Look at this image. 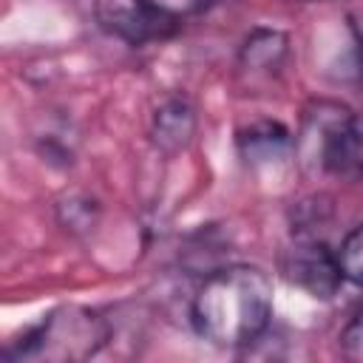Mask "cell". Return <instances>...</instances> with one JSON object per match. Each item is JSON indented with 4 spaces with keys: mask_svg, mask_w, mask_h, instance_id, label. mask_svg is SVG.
<instances>
[{
    "mask_svg": "<svg viewBox=\"0 0 363 363\" xmlns=\"http://www.w3.org/2000/svg\"><path fill=\"white\" fill-rule=\"evenodd\" d=\"M272 318V281L261 267L230 264L210 272L193 295V329L221 349L255 343Z\"/></svg>",
    "mask_w": 363,
    "mask_h": 363,
    "instance_id": "6da1fadb",
    "label": "cell"
},
{
    "mask_svg": "<svg viewBox=\"0 0 363 363\" xmlns=\"http://www.w3.org/2000/svg\"><path fill=\"white\" fill-rule=\"evenodd\" d=\"M238 153L250 167H267L286 159L295 147L292 133L281 122H252L250 128L238 130Z\"/></svg>",
    "mask_w": 363,
    "mask_h": 363,
    "instance_id": "52a82bcc",
    "label": "cell"
},
{
    "mask_svg": "<svg viewBox=\"0 0 363 363\" xmlns=\"http://www.w3.org/2000/svg\"><path fill=\"white\" fill-rule=\"evenodd\" d=\"M335 252H337V264H340L343 281H352V284L363 286V221L354 224L343 235V241H340V247Z\"/></svg>",
    "mask_w": 363,
    "mask_h": 363,
    "instance_id": "30bf717a",
    "label": "cell"
},
{
    "mask_svg": "<svg viewBox=\"0 0 363 363\" xmlns=\"http://www.w3.org/2000/svg\"><path fill=\"white\" fill-rule=\"evenodd\" d=\"M196 133V108L187 96H167L150 116V142L156 150L173 156L190 145Z\"/></svg>",
    "mask_w": 363,
    "mask_h": 363,
    "instance_id": "8992f818",
    "label": "cell"
},
{
    "mask_svg": "<svg viewBox=\"0 0 363 363\" xmlns=\"http://www.w3.org/2000/svg\"><path fill=\"white\" fill-rule=\"evenodd\" d=\"M318 139V162L343 179H363V119L335 102H315L306 111L303 133Z\"/></svg>",
    "mask_w": 363,
    "mask_h": 363,
    "instance_id": "3957f363",
    "label": "cell"
},
{
    "mask_svg": "<svg viewBox=\"0 0 363 363\" xmlns=\"http://www.w3.org/2000/svg\"><path fill=\"white\" fill-rule=\"evenodd\" d=\"M340 352L349 360H360L363 363V306L343 326V332H340Z\"/></svg>",
    "mask_w": 363,
    "mask_h": 363,
    "instance_id": "8fae6325",
    "label": "cell"
},
{
    "mask_svg": "<svg viewBox=\"0 0 363 363\" xmlns=\"http://www.w3.org/2000/svg\"><path fill=\"white\" fill-rule=\"evenodd\" d=\"M349 28H352V37H354V45H357V54H360V71H363V14H352Z\"/></svg>",
    "mask_w": 363,
    "mask_h": 363,
    "instance_id": "7c38bea8",
    "label": "cell"
},
{
    "mask_svg": "<svg viewBox=\"0 0 363 363\" xmlns=\"http://www.w3.org/2000/svg\"><path fill=\"white\" fill-rule=\"evenodd\" d=\"M281 272L289 284L309 292L312 298H332L343 281L337 252L315 238H298L289 250H284Z\"/></svg>",
    "mask_w": 363,
    "mask_h": 363,
    "instance_id": "5b68a950",
    "label": "cell"
},
{
    "mask_svg": "<svg viewBox=\"0 0 363 363\" xmlns=\"http://www.w3.org/2000/svg\"><path fill=\"white\" fill-rule=\"evenodd\" d=\"M289 51V40L275 28H252L238 51V60L247 71H275Z\"/></svg>",
    "mask_w": 363,
    "mask_h": 363,
    "instance_id": "ba28073f",
    "label": "cell"
},
{
    "mask_svg": "<svg viewBox=\"0 0 363 363\" xmlns=\"http://www.w3.org/2000/svg\"><path fill=\"white\" fill-rule=\"evenodd\" d=\"M96 216H99V207L94 199L88 196H65L60 199L57 204V218L65 230L71 233H85L96 224Z\"/></svg>",
    "mask_w": 363,
    "mask_h": 363,
    "instance_id": "9c48e42d",
    "label": "cell"
},
{
    "mask_svg": "<svg viewBox=\"0 0 363 363\" xmlns=\"http://www.w3.org/2000/svg\"><path fill=\"white\" fill-rule=\"evenodd\" d=\"M94 17L102 31L128 43H164L182 31V14L156 0H94Z\"/></svg>",
    "mask_w": 363,
    "mask_h": 363,
    "instance_id": "277c9868",
    "label": "cell"
},
{
    "mask_svg": "<svg viewBox=\"0 0 363 363\" xmlns=\"http://www.w3.org/2000/svg\"><path fill=\"white\" fill-rule=\"evenodd\" d=\"M111 337L108 320L88 306H60L3 349L6 360H88Z\"/></svg>",
    "mask_w": 363,
    "mask_h": 363,
    "instance_id": "7a4b0ae2",
    "label": "cell"
}]
</instances>
